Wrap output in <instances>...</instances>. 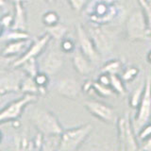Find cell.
Segmentation results:
<instances>
[{"mask_svg": "<svg viewBox=\"0 0 151 151\" xmlns=\"http://www.w3.org/2000/svg\"><path fill=\"white\" fill-rule=\"evenodd\" d=\"M120 8L118 0H93L89 3L85 12L91 23L103 26L114 20Z\"/></svg>", "mask_w": 151, "mask_h": 151, "instance_id": "6da1fadb", "label": "cell"}, {"mask_svg": "<svg viewBox=\"0 0 151 151\" xmlns=\"http://www.w3.org/2000/svg\"><path fill=\"white\" fill-rule=\"evenodd\" d=\"M126 33L130 42H141L151 39V28L143 9L131 12L126 23Z\"/></svg>", "mask_w": 151, "mask_h": 151, "instance_id": "7a4b0ae2", "label": "cell"}, {"mask_svg": "<svg viewBox=\"0 0 151 151\" xmlns=\"http://www.w3.org/2000/svg\"><path fill=\"white\" fill-rule=\"evenodd\" d=\"M30 120L37 130L45 136L60 135L64 129L53 112L44 108H34L31 111Z\"/></svg>", "mask_w": 151, "mask_h": 151, "instance_id": "3957f363", "label": "cell"}, {"mask_svg": "<svg viewBox=\"0 0 151 151\" xmlns=\"http://www.w3.org/2000/svg\"><path fill=\"white\" fill-rule=\"evenodd\" d=\"M93 126L90 123L81 126L74 127L64 129L60 134V145L58 150L60 151H76L83 145L89 135L93 131Z\"/></svg>", "mask_w": 151, "mask_h": 151, "instance_id": "277c9868", "label": "cell"}, {"mask_svg": "<svg viewBox=\"0 0 151 151\" xmlns=\"http://www.w3.org/2000/svg\"><path fill=\"white\" fill-rule=\"evenodd\" d=\"M118 127V141L119 150L122 151H135L139 150V145L137 141V135L134 130L129 113L126 112L117 120Z\"/></svg>", "mask_w": 151, "mask_h": 151, "instance_id": "5b68a950", "label": "cell"}, {"mask_svg": "<svg viewBox=\"0 0 151 151\" xmlns=\"http://www.w3.org/2000/svg\"><path fill=\"white\" fill-rule=\"evenodd\" d=\"M86 30L101 56H106L112 51L115 45V35L112 31L107 29L102 25L93 23L86 27Z\"/></svg>", "mask_w": 151, "mask_h": 151, "instance_id": "8992f818", "label": "cell"}, {"mask_svg": "<svg viewBox=\"0 0 151 151\" xmlns=\"http://www.w3.org/2000/svg\"><path fill=\"white\" fill-rule=\"evenodd\" d=\"M137 113L132 122L134 130L137 133L145 125L151 120V75L148 74L145 78V87L143 98L137 108Z\"/></svg>", "mask_w": 151, "mask_h": 151, "instance_id": "52a82bcc", "label": "cell"}, {"mask_svg": "<svg viewBox=\"0 0 151 151\" xmlns=\"http://www.w3.org/2000/svg\"><path fill=\"white\" fill-rule=\"evenodd\" d=\"M38 97L39 96L34 94H24L21 98L9 103L8 106L0 111V124L18 120L22 115L24 110L29 104L36 102Z\"/></svg>", "mask_w": 151, "mask_h": 151, "instance_id": "ba28073f", "label": "cell"}, {"mask_svg": "<svg viewBox=\"0 0 151 151\" xmlns=\"http://www.w3.org/2000/svg\"><path fill=\"white\" fill-rule=\"evenodd\" d=\"M63 64L64 59L61 50L52 48L46 51L45 54L42 56L41 61L39 63V67L40 71L51 77V76L58 74L63 69Z\"/></svg>", "mask_w": 151, "mask_h": 151, "instance_id": "9c48e42d", "label": "cell"}, {"mask_svg": "<svg viewBox=\"0 0 151 151\" xmlns=\"http://www.w3.org/2000/svg\"><path fill=\"white\" fill-rule=\"evenodd\" d=\"M84 106L93 116L106 124H114L115 111L113 108L108 104L97 100H86Z\"/></svg>", "mask_w": 151, "mask_h": 151, "instance_id": "30bf717a", "label": "cell"}, {"mask_svg": "<svg viewBox=\"0 0 151 151\" xmlns=\"http://www.w3.org/2000/svg\"><path fill=\"white\" fill-rule=\"evenodd\" d=\"M77 29V36L78 41V48L81 50L82 53L87 57V58L92 61L93 63H98L100 60V54L97 51L96 45H94L92 38L90 37L88 32L82 25H77L76 27Z\"/></svg>", "mask_w": 151, "mask_h": 151, "instance_id": "8fae6325", "label": "cell"}, {"mask_svg": "<svg viewBox=\"0 0 151 151\" xmlns=\"http://www.w3.org/2000/svg\"><path fill=\"white\" fill-rule=\"evenodd\" d=\"M52 39L49 36V34L45 32V34H44L40 38H38V39L32 42L31 45L28 47V49L20 57V58L13 60L12 66L14 68H18L19 66H20L24 61H26L27 60H29L31 58H37V57L40 56L42 53V51L46 48V46L48 45L49 42Z\"/></svg>", "mask_w": 151, "mask_h": 151, "instance_id": "7c38bea8", "label": "cell"}, {"mask_svg": "<svg viewBox=\"0 0 151 151\" xmlns=\"http://www.w3.org/2000/svg\"><path fill=\"white\" fill-rule=\"evenodd\" d=\"M55 90L60 96L71 100H76L79 96L80 87L78 82L73 78H64L57 81Z\"/></svg>", "mask_w": 151, "mask_h": 151, "instance_id": "4fadbf2b", "label": "cell"}, {"mask_svg": "<svg viewBox=\"0 0 151 151\" xmlns=\"http://www.w3.org/2000/svg\"><path fill=\"white\" fill-rule=\"evenodd\" d=\"M32 42L29 39H23V40H16L8 42L7 45L4 46V48L1 51V54L7 58L14 59L15 57H20L25 53L32 44ZM17 58V59H18Z\"/></svg>", "mask_w": 151, "mask_h": 151, "instance_id": "5bb4252c", "label": "cell"}, {"mask_svg": "<svg viewBox=\"0 0 151 151\" xmlns=\"http://www.w3.org/2000/svg\"><path fill=\"white\" fill-rule=\"evenodd\" d=\"M72 63L75 71L80 76H88L93 72V63L79 48L75 49L72 56Z\"/></svg>", "mask_w": 151, "mask_h": 151, "instance_id": "9a60e30c", "label": "cell"}, {"mask_svg": "<svg viewBox=\"0 0 151 151\" xmlns=\"http://www.w3.org/2000/svg\"><path fill=\"white\" fill-rule=\"evenodd\" d=\"M22 79V77H18V75L11 73L0 77V96H6L9 93L19 92V84Z\"/></svg>", "mask_w": 151, "mask_h": 151, "instance_id": "2e32d148", "label": "cell"}, {"mask_svg": "<svg viewBox=\"0 0 151 151\" xmlns=\"http://www.w3.org/2000/svg\"><path fill=\"white\" fill-rule=\"evenodd\" d=\"M14 4V15L12 29L27 31V18L25 7L22 2H16Z\"/></svg>", "mask_w": 151, "mask_h": 151, "instance_id": "e0dca14e", "label": "cell"}, {"mask_svg": "<svg viewBox=\"0 0 151 151\" xmlns=\"http://www.w3.org/2000/svg\"><path fill=\"white\" fill-rule=\"evenodd\" d=\"M19 92L23 94H34L40 96V88L35 82L34 78L26 75L22 78L20 84H19Z\"/></svg>", "mask_w": 151, "mask_h": 151, "instance_id": "ac0fdd59", "label": "cell"}, {"mask_svg": "<svg viewBox=\"0 0 151 151\" xmlns=\"http://www.w3.org/2000/svg\"><path fill=\"white\" fill-rule=\"evenodd\" d=\"M46 33H48L52 40L56 42H60L63 38L66 37L68 32V27L63 24L58 23L54 26L46 27Z\"/></svg>", "mask_w": 151, "mask_h": 151, "instance_id": "d6986e66", "label": "cell"}, {"mask_svg": "<svg viewBox=\"0 0 151 151\" xmlns=\"http://www.w3.org/2000/svg\"><path fill=\"white\" fill-rule=\"evenodd\" d=\"M123 69H124V66H123L122 60L118 59H111L104 63L101 67V73L108 75L119 74Z\"/></svg>", "mask_w": 151, "mask_h": 151, "instance_id": "ffe728a7", "label": "cell"}, {"mask_svg": "<svg viewBox=\"0 0 151 151\" xmlns=\"http://www.w3.org/2000/svg\"><path fill=\"white\" fill-rule=\"evenodd\" d=\"M145 87V79L144 81L140 82L139 86H137L133 91L131 92L129 96V106L133 109H137L140 105L142 98H143Z\"/></svg>", "mask_w": 151, "mask_h": 151, "instance_id": "44dd1931", "label": "cell"}, {"mask_svg": "<svg viewBox=\"0 0 151 151\" xmlns=\"http://www.w3.org/2000/svg\"><path fill=\"white\" fill-rule=\"evenodd\" d=\"M111 77V88L113 90L115 94L120 96H124L127 93V90L125 86V81L122 79L121 76L119 74H113L110 75Z\"/></svg>", "mask_w": 151, "mask_h": 151, "instance_id": "7402d4cb", "label": "cell"}, {"mask_svg": "<svg viewBox=\"0 0 151 151\" xmlns=\"http://www.w3.org/2000/svg\"><path fill=\"white\" fill-rule=\"evenodd\" d=\"M18 68H21V70L27 76L34 78L35 76L40 72L39 63L37 61L36 58H31L29 60H27L26 61L19 66Z\"/></svg>", "mask_w": 151, "mask_h": 151, "instance_id": "603a6c76", "label": "cell"}, {"mask_svg": "<svg viewBox=\"0 0 151 151\" xmlns=\"http://www.w3.org/2000/svg\"><path fill=\"white\" fill-rule=\"evenodd\" d=\"M30 35L27 31L23 30H17V29H6L3 36L0 38L1 41L11 42V41H16V40H23V39H29Z\"/></svg>", "mask_w": 151, "mask_h": 151, "instance_id": "cb8c5ba5", "label": "cell"}, {"mask_svg": "<svg viewBox=\"0 0 151 151\" xmlns=\"http://www.w3.org/2000/svg\"><path fill=\"white\" fill-rule=\"evenodd\" d=\"M93 93H96L101 97H109V96H113V94H115V93L113 92V90L111 88V86L104 85L99 81H93L92 94Z\"/></svg>", "mask_w": 151, "mask_h": 151, "instance_id": "d4e9b609", "label": "cell"}, {"mask_svg": "<svg viewBox=\"0 0 151 151\" xmlns=\"http://www.w3.org/2000/svg\"><path fill=\"white\" fill-rule=\"evenodd\" d=\"M34 79L40 88V94L41 96H45L47 91V86L49 84V76L40 71L34 77Z\"/></svg>", "mask_w": 151, "mask_h": 151, "instance_id": "484cf974", "label": "cell"}, {"mask_svg": "<svg viewBox=\"0 0 151 151\" xmlns=\"http://www.w3.org/2000/svg\"><path fill=\"white\" fill-rule=\"evenodd\" d=\"M139 72H140V70L137 66H134V65L127 66V67H125L122 70L121 78L125 81V83L131 82L138 77Z\"/></svg>", "mask_w": 151, "mask_h": 151, "instance_id": "4316f807", "label": "cell"}, {"mask_svg": "<svg viewBox=\"0 0 151 151\" xmlns=\"http://www.w3.org/2000/svg\"><path fill=\"white\" fill-rule=\"evenodd\" d=\"M60 135H52V136H45L44 145H42V150H54L59 148Z\"/></svg>", "mask_w": 151, "mask_h": 151, "instance_id": "83f0119b", "label": "cell"}, {"mask_svg": "<svg viewBox=\"0 0 151 151\" xmlns=\"http://www.w3.org/2000/svg\"><path fill=\"white\" fill-rule=\"evenodd\" d=\"M42 21L45 27H51V26H54L56 24L60 23V16L56 12L49 11V12H46L42 14Z\"/></svg>", "mask_w": 151, "mask_h": 151, "instance_id": "f1b7e54d", "label": "cell"}, {"mask_svg": "<svg viewBox=\"0 0 151 151\" xmlns=\"http://www.w3.org/2000/svg\"><path fill=\"white\" fill-rule=\"evenodd\" d=\"M60 49L61 50L63 53H72L76 49L75 42L71 39V38L65 37L60 42Z\"/></svg>", "mask_w": 151, "mask_h": 151, "instance_id": "f546056e", "label": "cell"}, {"mask_svg": "<svg viewBox=\"0 0 151 151\" xmlns=\"http://www.w3.org/2000/svg\"><path fill=\"white\" fill-rule=\"evenodd\" d=\"M71 9H73L75 12L79 13L81 12L88 4L89 0H67Z\"/></svg>", "mask_w": 151, "mask_h": 151, "instance_id": "4dcf8cb0", "label": "cell"}, {"mask_svg": "<svg viewBox=\"0 0 151 151\" xmlns=\"http://www.w3.org/2000/svg\"><path fill=\"white\" fill-rule=\"evenodd\" d=\"M136 135H137V138L142 142L147 139L149 136H151V123L149 122L148 124L145 125L138 132H137Z\"/></svg>", "mask_w": 151, "mask_h": 151, "instance_id": "1f68e13d", "label": "cell"}, {"mask_svg": "<svg viewBox=\"0 0 151 151\" xmlns=\"http://www.w3.org/2000/svg\"><path fill=\"white\" fill-rule=\"evenodd\" d=\"M0 24L6 28V29H9L12 28L13 25V15L11 13H4L0 18Z\"/></svg>", "mask_w": 151, "mask_h": 151, "instance_id": "d6a6232c", "label": "cell"}, {"mask_svg": "<svg viewBox=\"0 0 151 151\" xmlns=\"http://www.w3.org/2000/svg\"><path fill=\"white\" fill-rule=\"evenodd\" d=\"M45 135L38 131L36 136L32 139L33 143V149L35 150H42V145H44Z\"/></svg>", "mask_w": 151, "mask_h": 151, "instance_id": "836d02e7", "label": "cell"}, {"mask_svg": "<svg viewBox=\"0 0 151 151\" xmlns=\"http://www.w3.org/2000/svg\"><path fill=\"white\" fill-rule=\"evenodd\" d=\"M13 59L11 58H7V57H4L2 54H0V69L1 68H7L8 66L13 63Z\"/></svg>", "mask_w": 151, "mask_h": 151, "instance_id": "e575fe53", "label": "cell"}, {"mask_svg": "<svg viewBox=\"0 0 151 151\" xmlns=\"http://www.w3.org/2000/svg\"><path fill=\"white\" fill-rule=\"evenodd\" d=\"M139 150H146L151 151V136H149L147 139L142 142V144L139 147Z\"/></svg>", "mask_w": 151, "mask_h": 151, "instance_id": "d590c367", "label": "cell"}, {"mask_svg": "<svg viewBox=\"0 0 151 151\" xmlns=\"http://www.w3.org/2000/svg\"><path fill=\"white\" fill-rule=\"evenodd\" d=\"M97 81H99V82L104 84V85H107V86H110V85H111V77H110V75L101 73V76L98 78Z\"/></svg>", "mask_w": 151, "mask_h": 151, "instance_id": "8d00e7d4", "label": "cell"}, {"mask_svg": "<svg viewBox=\"0 0 151 151\" xmlns=\"http://www.w3.org/2000/svg\"><path fill=\"white\" fill-rule=\"evenodd\" d=\"M7 6V1L6 0H0V9H4Z\"/></svg>", "mask_w": 151, "mask_h": 151, "instance_id": "74e56055", "label": "cell"}, {"mask_svg": "<svg viewBox=\"0 0 151 151\" xmlns=\"http://www.w3.org/2000/svg\"><path fill=\"white\" fill-rule=\"evenodd\" d=\"M5 31H6V28H5L1 24H0V38H1L3 36V34L5 33Z\"/></svg>", "mask_w": 151, "mask_h": 151, "instance_id": "f35d334b", "label": "cell"}, {"mask_svg": "<svg viewBox=\"0 0 151 151\" xmlns=\"http://www.w3.org/2000/svg\"><path fill=\"white\" fill-rule=\"evenodd\" d=\"M146 60L149 63H151V50H149V52L147 53V56H146Z\"/></svg>", "mask_w": 151, "mask_h": 151, "instance_id": "ab89813d", "label": "cell"}, {"mask_svg": "<svg viewBox=\"0 0 151 151\" xmlns=\"http://www.w3.org/2000/svg\"><path fill=\"white\" fill-rule=\"evenodd\" d=\"M11 1L13 2V3H16V2H22V3H24V2L27 1V0H11Z\"/></svg>", "mask_w": 151, "mask_h": 151, "instance_id": "60d3db41", "label": "cell"}, {"mask_svg": "<svg viewBox=\"0 0 151 151\" xmlns=\"http://www.w3.org/2000/svg\"><path fill=\"white\" fill-rule=\"evenodd\" d=\"M45 1H46L47 3H49V4H52V3L55 2V0H45Z\"/></svg>", "mask_w": 151, "mask_h": 151, "instance_id": "b9f144b4", "label": "cell"}, {"mask_svg": "<svg viewBox=\"0 0 151 151\" xmlns=\"http://www.w3.org/2000/svg\"><path fill=\"white\" fill-rule=\"evenodd\" d=\"M2 140H3V134H2V132L0 131V143L2 142Z\"/></svg>", "mask_w": 151, "mask_h": 151, "instance_id": "7bdbcfd3", "label": "cell"}, {"mask_svg": "<svg viewBox=\"0 0 151 151\" xmlns=\"http://www.w3.org/2000/svg\"><path fill=\"white\" fill-rule=\"evenodd\" d=\"M3 14H4L3 11H2V9H0V18H1V16L3 15Z\"/></svg>", "mask_w": 151, "mask_h": 151, "instance_id": "ee69618b", "label": "cell"}]
</instances>
